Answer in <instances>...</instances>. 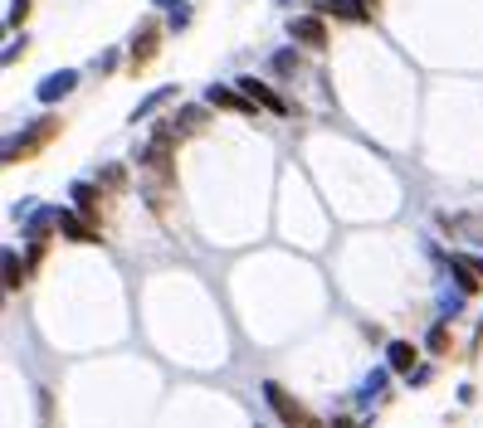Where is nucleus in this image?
<instances>
[{
    "label": "nucleus",
    "instance_id": "f257e3e1",
    "mask_svg": "<svg viewBox=\"0 0 483 428\" xmlns=\"http://www.w3.org/2000/svg\"><path fill=\"white\" fill-rule=\"evenodd\" d=\"M54 127H59L54 117H39V122H35V127H29V132H20V137H10V141H5V161H15V156L35 151L39 141H49V137H54Z\"/></svg>",
    "mask_w": 483,
    "mask_h": 428
},
{
    "label": "nucleus",
    "instance_id": "f03ea898",
    "mask_svg": "<svg viewBox=\"0 0 483 428\" xmlns=\"http://www.w3.org/2000/svg\"><path fill=\"white\" fill-rule=\"evenodd\" d=\"M74 88H78V73L74 69H59V73H49V78L35 88V98L39 102H59V98H69Z\"/></svg>",
    "mask_w": 483,
    "mask_h": 428
},
{
    "label": "nucleus",
    "instance_id": "7ed1b4c3",
    "mask_svg": "<svg viewBox=\"0 0 483 428\" xmlns=\"http://www.w3.org/2000/svg\"><path fill=\"white\" fill-rule=\"evenodd\" d=\"M289 35L298 39V44H313V49L327 44V25H323L317 15H298V20H289Z\"/></svg>",
    "mask_w": 483,
    "mask_h": 428
},
{
    "label": "nucleus",
    "instance_id": "20e7f679",
    "mask_svg": "<svg viewBox=\"0 0 483 428\" xmlns=\"http://www.w3.org/2000/svg\"><path fill=\"white\" fill-rule=\"evenodd\" d=\"M449 224V234L454 238H464V244H479L483 248V214L474 210V214H454V219H445Z\"/></svg>",
    "mask_w": 483,
    "mask_h": 428
},
{
    "label": "nucleus",
    "instance_id": "39448f33",
    "mask_svg": "<svg viewBox=\"0 0 483 428\" xmlns=\"http://www.w3.org/2000/svg\"><path fill=\"white\" fill-rule=\"evenodd\" d=\"M323 15H337V20H352V25H362L372 10H366V0H327Z\"/></svg>",
    "mask_w": 483,
    "mask_h": 428
},
{
    "label": "nucleus",
    "instance_id": "423d86ee",
    "mask_svg": "<svg viewBox=\"0 0 483 428\" xmlns=\"http://www.w3.org/2000/svg\"><path fill=\"white\" fill-rule=\"evenodd\" d=\"M386 365H390V370H400V375H410V365H415V346H410V341H390Z\"/></svg>",
    "mask_w": 483,
    "mask_h": 428
},
{
    "label": "nucleus",
    "instance_id": "0eeeda50",
    "mask_svg": "<svg viewBox=\"0 0 483 428\" xmlns=\"http://www.w3.org/2000/svg\"><path fill=\"white\" fill-rule=\"evenodd\" d=\"M59 229H64V234L74 238V244H94V238H98L94 229L84 224V219H78V214H69V210H59Z\"/></svg>",
    "mask_w": 483,
    "mask_h": 428
},
{
    "label": "nucleus",
    "instance_id": "6e6552de",
    "mask_svg": "<svg viewBox=\"0 0 483 428\" xmlns=\"http://www.w3.org/2000/svg\"><path fill=\"white\" fill-rule=\"evenodd\" d=\"M171 98H176V88H157V93H147V98H142L137 108H132V122H147L151 112H157L161 102H171Z\"/></svg>",
    "mask_w": 483,
    "mask_h": 428
},
{
    "label": "nucleus",
    "instance_id": "1a4fd4ad",
    "mask_svg": "<svg viewBox=\"0 0 483 428\" xmlns=\"http://www.w3.org/2000/svg\"><path fill=\"white\" fill-rule=\"evenodd\" d=\"M240 88H244V98H259L264 108H274V112H289V108H283V98H274V93L264 88V83H254V78H240Z\"/></svg>",
    "mask_w": 483,
    "mask_h": 428
},
{
    "label": "nucleus",
    "instance_id": "9d476101",
    "mask_svg": "<svg viewBox=\"0 0 483 428\" xmlns=\"http://www.w3.org/2000/svg\"><path fill=\"white\" fill-rule=\"evenodd\" d=\"M29 238H35V244H39V238H45L49 234V229H59V210H39V214H29Z\"/></svg>",
    "mask_w": 483,
    "mask_h": 428
},
{
    "label": "nucleus",
    "instance_id": "9b49d317",
    "mask_svg": "<svg viewBox=\"0 0 483 428\" xmlns=\"http://www.w3.org/2000/svg\"><path fill=\"white\" fill-rule=\"evenodd\" d=\"M264 394H269V404H274V409H279V414H283V419H289V424L298 419V404H289V394H283L279 384H264Z\"/></svg>",
    "mask_w": 483,
    "mask_h": 428
},
{
    "label": "nucleus",
    "instance_id": "f8f14e48",
    "mask_svg": "<svg viewBox=\"0 0 483 428\" xmlns=\"http://www.w3.org/2000/svg\"><path fill=\"white\" fill-rule=\"evenodd\" d=\"M69 195H74V205H78V210H84V214H94V210H98V190H94V185H88V181H78V185H74V190H69Z\"/></svg>",
    "mask_w": 483,
    "mask_h": 428
},
{
    "label": "nucleus",
    "instance_id": "ddd939ff",
    "mask_svg": "<svg viewBox=\"0 0 483 428\" xmlns=\"http://www.w3.org/2000/svg\"><path fill=\"white\" fill-rule=\"evenodd\" d=\"M151 49H157V29H142V35H137V44H132V59H137V64H147V59H151Z\"/></svg>",
    "mask_w": 483,
    "mask_h": 428
},
{
    "label": "nucleus",
    "instance_id": "4468645a",
    "mask_svg": "<svg viewBox=\"0 0 483 428\" xmlns=\"http://www.w3.org/2000/svg\"><path fill=\"white\" fill-rule=\"evenodd\" d=\"M381 394H386V370H372V375L362 380V400L372 404V400H381Z\"/></svg>",
    "mask_w": 483,
    "mask_h": 428
},
{
    "label": "nucleus",
    "instance_id": "2eb2a0df",
    "mask_svg": "<svg viewBox=\"0 0 483 428\" xmlns=\"http://www.w3.org/2000/svg\"><path fill=\"white\" fill-rule=\"evenodd\" d=\"M210 102H220V108H240V112H250V102H244V98H234L230 88H210Z\"/></svg>",
    "mask_w": 483,
    "mask_h": 428
},
{
    "label": "nucleus",
    "instance_id": "dca6fc26",
    "mask_svg": "<svg viewBox=\"0 0 483 428\" xmlns=\"http://www.w3.org/2000/svg\"><path fill=\"white\" fill-rule=\"evenodd\" d=\"M20 278H25V268H20L15 248H5V287H20Z\"/></svg>",
    "mask_w": 483,
    "mask_h": 428
},
{
    "label": "nucleus",
    "instance_id": "f3484780",
    "mask_svg": "<svg viewBox=\"0 0 483 428\" xmlns=\"http://www.w3.org/2000/svg\"><path fill=\"white\" fill-rule=\"evenodd\" d=\"M25 15H29V0H10V10H5V20H10V25H20Z\"/></svg>",
    "mask_w": 483,
    "mask_h": 428
},
{
    "label": "nucleus",
    "instance_id": "a211bd4d",
    "mask_svg": "<svg viewBox=\"0 0 483 428\" xmlns=\"http://www.w3.org/2000/svg\"><path fill=\"white\" fill-rule=\"evenodd\" d=\"M20 54H25V39H10V49H5V64H15Z\"/></svg>",
    "mask_w": 483,
    "mask_h": 428
},
{
    "label": "nucleus",
    "instance_id": "6ab92c4d",
    "mask_svg": "<svg viewBox=\"0 0 483 428\" xmlns=\"http://www.w3.org/2000/svg\"><path fill=\"white\" fill-rule=\"evenodd\" d=\"M157 10H176V5H186V0H151Z\"/></svg>",
    "mask_w": 483,
    "mask_h": 428
},
{
    "label": "nucleus",
    "instance_id": "aec40b11",
    "mask_svg": "<svg viewBox=\"0 0 483 428\" xmlns=\"http://www.w3.org/2000/svg\"><path fill=\"white\" fill-rule=\"evenodd\" d=\"M274 5H289V0H274Z\"/></svg>",
    "mask_w": 483,
    "mask_h": 428
}]
</instances>
